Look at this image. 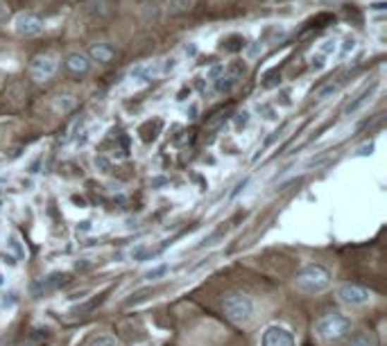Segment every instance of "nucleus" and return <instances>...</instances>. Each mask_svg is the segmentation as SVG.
<instances>
[{
  "label": "nucleus",
  "instance_id": "f257e3e1",
  "mask_svg": "<svg viewBox=\"0 0 387 346\" xmlns=\"http://www.w3.org/2000/svg\"><path fill=\"white\" fill-rule=\"evenodd\" d=\"M351 328H353L351 317L342 315V312H328V315L319 317L315 321V335L324 344L344 342L351 335Z\"/></svg>",
  "mask_w": 387,
  "mask_h": 346
},
{
  "label": "nucleus",
  "instance_id": "f03ea898",
  "mask_svg": "<svg viewBox=\"0 0 387 346\" xmlns=\"http://www.w3.org/2000/svg\"><path fill=\"white\" fill-rule=\"evenodd\" d=\"M331 272L319 263H310L301 267L295 276V290L301 295H321L331 285Z\"/></svg>",
  "mask_w": 387,
  "mask_h": 346
},
{
  "label": "nucleus",
  "instance_id": "7ed1b4c3",
  "mask_svg": "<svg viewBox=\"0 0 387 346\" xmlns=\"http://www.w3.org/2000/svg\"><path fill=\"white\" fill-rule=\"evenodd\" d=\"M222 310H224V315H227V319H231L233 323H238V326H247V323L254 319L256 306L247 295L235 292V295L224 297Z\"/></svg>",
  "mask_w": 387,
  "mask_h": 346
},
{
  "label": "nucleus",
  "instance_id": "20e7f679",
  "mask_svg": "<svg viewBox=\"0 0 387 346\" xmlns=\"http://www.w3.org/2000/svg\"><path fill=\"white\" fill-rule=\"evenodd\" d=\"M59 61L61 59H59L57 52H39V55L32 57V61H30V75H32V80H37V82L50 80L52 75L57 73Z\"/></svg>",
  "mask_w": 387,
  "mask_h": 346
},
{
  "label": "nucleus",
  "instance_id": "39448f33",
  "mask_svg": "<svg viewBox=\"0 0 387 346\" xmlns=\"http://www.w3.org/2000/svg\"><path fill=\"white\" fill-rule=\"evenodd\" d=\"M338 301L349 308H362L371 304V292L356 283H344L338 288Z\"/></svg>",
  "mask_w": 387,
  "mask_h": 346
},
{
  "label": "nucleus",
  "instance_id": "423d86ee",
  "mask_svg": "<svg viewBox=\"0 0 387 346\" xmlns=\"http://www.w3.org/2000/svg\"><path fill=\"white\" fill-rule=\"evenodd\" d=\"M43 27H46V23H43V18L35 12H20L12 20V30L18 37H37L43 32Z\"/></svg>",
  "mask_w": 387,
  "mask_h": 346
},
{
  "label": "nucleus",
  "instance_id": "0eeeda50",
  "mask_svg": "<svg viewBox=\"0 0 387 346\" xmlns=\"http://www.w3.org/2000/svg\"><path fill=\"white\" fill-rule=\"evenodd\" d=\"M261 346H297V340L283 323H270L261 333Z\"/></svg>",
  "mask_w": 387,
  "mask_h": 346
},
{
  "label": "nucleus",
  "instance_id": "6e6552de",
  "mask_svg": "<svg viewBox=\"0 0 387 346\" xmlns=\"http://www.w3.org/2000/svg\"><path fill=\"white\" fill-rule=\"evenodd\" d=\"M91 59L89 55H84V52H70L66 57V70L73 73V75H86L91 73Z\"/></svg>",
  "mask_w": 387,
  "mask_h": 346
},
{
  "label": "nucleus",
  "instance_id": "1a4fd4ad",
  "mask_svg": "<svg viewBox=\"0 0 387 346\" xmlns=\"http://www.w3.org/2000/svg\"><path fill=\"white\" fill-rule=\"evenodd\" d=\"M116 57V48L111 46V43H91L89 48V59L91 61H98V63H111Z\"/></svg>",
  "mask_w": 387,
  "mask_h": 346
},
{
  "label": "nucleus",
  "instance_id": "9d476101",
  "mask_svg": "<svg viewBox=\"0 0 387 346\" xmlns=\"http://www.w3.org/2000/svg\"><path fill=\"white\" fill-rule=\"evenodd\" d=\"M376 91H379V82H374L371 86H367V89H364L358 97H353V100H351L347 106H344V116H353V113H358V111L362 109V106L371 100Z\"/></svg>",
  "mask_w": 387,
  "mask_h": 346
},
{
  "label": "nucleus",
  "instance_id": "9b49d317",
  "mask_svg": "<svg viewBox=\"0 0 387 346\" xmlns=\"http://www.w3.org/2000/svg\"><path fill=\"white\" fill-rule=\"evenodd\" d=\"M159 73H161L159 61H152V63L147 61V63H138V66L132 68V78L134 80H152Z\"/></svg>",
  "mask_w": 387,
  "mask_h": 346
},
{
  "label": "nucleus",
  "instance_id": "f8f14e48",
  "mask_svg": "<svg viewBox=\"0 0 387 346\" xmlns=\"http://www.w3.org/2000/svg\"><path fill=\"white\" fill-rule=\"evenodd\" d=\"M52 104H55V109L59 111V113H68V111H73L75 109V104H78V97L75 95H70V93H59V95H55V100H52Z\"/></svg>",
  "mask_w": 387,
  "mask_h": 346
},
{
  "label": "nucleus",
  "instance_id": "ddd939ff",
  "mask_svg": "<svg viewBox=\"0 0 387 346\" xmlns=\"http://www.w3.org/2000/svg\"><path fill=\"white\" fill-rule=\"evenodd\" d=\"M376 335L371 330H360L349 340V346H376Z\"/></svg>",
  "mask_w": 387,
  "mask_h": 346
},
{
  "label": "nucleus",
  "instance_id": "4468645a",
  "mask_svg": "<svg viewBox=\"0 0 387 346\" xmlns=\"http://www.w3.org/2000/svg\"><path fill=\"white\" fill-rule=\"evenodd\" d=\"M235 82H238V75H220L218 80H215V91L218 93H229Z\"/></svg>",
  "mask_w": 387,
  "mask_h": 346
},
{
  "label": "nucleus",
  "instance_id": "2eb2a0df",
  "mask_svg": "<svg viewBox=\"0 0 387 346\" xmlns=\"http://www.w3.org/2000/svg\"><path fill=\"white\" fill-rule=\"evenodd\" d=\"M86 346H121L113 335H93V338L86 342Z\"/></svg>",
  "mask_w": 387,
  "mask_h": 346
},
{
  "label": "nucleus",
  "instance_id": "dca6fc26",
  "mask_svg": "<svg viewBox=\"0 0 387 346\" xmlns=\"http://www.w3.org/2000/svg\"><path fill=\"white\" fill-rule=\"evenodd\" d=\"M63 278H66V274H50L48 278H43V280H41L39 288H43V290H50V288H55V285L63 283Z\"/></svg>",
  "mask_w": 387,
  "mask_h": 346
},
{
  "label": "nucleus",
  "instance_id": "f3484780",
  "mask_svg": "<svg viewBox=\"0 0 387 346\" xmlns=\"http://www.w3.org/2000/svg\"><path fill=\"white\" fill-rule=\"evenodd\" d=\"M338 91H340V84L331 82V84H326V86H324V89H319L315 97H317V100H326L328 95H336Z\"/></svg>",
  "mask_w": 387,
  "mask_h": 346
},
{
  "label": "nucleus",
  "instance_id": "a211bd4d",
  "mask_svg": "<svg viewBox=\"0 0 387 346\" xmlns=\"http://www.w3.org/2000/svg\"><path fill=\"white\" fill-rule=\"evenodd\" d=\"M353 48H356V39L353 37H347L342 43V50H340V57H349V52H353Z\"/></svg>",
  "mask_w": 387,
  "mask_h": 346
},
{
  "label": "nucleus",
  "instance_id": "6ab92c4d",
  "mask_svg": "<svg viewBox=\"0 0 387 346\" xmlns=\"http://www.w3.org/2000/svg\"><path fill=\"white\" fill-rule=\"evenodd\" d=\"M324 63H326V55H321V52L313 57V68H315V70H321V68H324Z\"/></svg>",
  "mask_w": 387,
  "mask_h": 346
},
{
  "label": "nucleus",
  "instance_id": "aec40b11",
  "mask_svg": "<svg viewBox=\"0 0 387 346\" xmlns=\"http://www.w3.org/2000/svg\"><path fill=\"white\" fill-rule=\"evenodd\" d=\"M333 50H336V41H333V39L324 41V46L319 48V52H321V55H331Z\"/></svg>",
  "mask_w": 387,
  "mask_h": 346
},
{
  "label": "nucleus",
  "instance_id": "412c9836",
  "mask_svg": "<svg viewBox=\"0 0 387 346\" xmlns=\"http://www.w3.org/2000/svg\"><path fill=\"white\" fill-rule=\"evenodd\" d=\"M95 166L102 168L100 172H109V161H106L104 156H98V159H95Z\"/></svg>",
  "mask_w": 387,
  "mask_h": 346
},
{
  "label": "nucleus",
  "instance_id": "4be33fe9",
  "mask_svg": "<svg viewBox=\"0 0 387 346\" xmlns=\"http://www.w3.org/2000/svg\"><path fill=\"white\" fill-rule=\"evenodd\" d=\"M247 121H250V113H238V121H235V127H238V129H242L245 125H247Z\"/></svg>",
  "mask_w": 387,
  "mask_h": 346
},
{
  "label": "nucleus",
  "instance_id": "5701e85b",
  "mask_svg": "<svg viewBox=\"0 0 387 346\" xmlns=\"http://www.w3.org/2000/svg\"><path fill=\"white\" fill-rule=\"evenodd\" d=\"M175 66H177V59H166V63L161 66V73H170Z\"/></svg>",
  "mask_w": 387,
  "mask_h": 346
},
{
  "label": "nucleus",
  "instance_id": "b1692460",
  "mask_svg": "<svg viewBox=\"0 0 387 346\" xmlns=\"http://www.w3.org/2000/svg\"><path fill=\"white\" fill-rule=\"evenodd\" d=\"M7 16H9V9H7V5L3 3V0H0V23H5Z\"/></svg>",
  "mask_w": 387,
  "mask_h": 346
},
{
  "label": "nucleus",
  "instance_id": "393cba45",
  "mask_svg": "<svg viewBox=\"0 0 387 346\" xmlns=\"http://www.w3.org/2000/svg\"><path fill=\"white\" fill-rule=\"evenodd\" d=\"M261 111L265 113L267 121H274V118H276V111L272 109V106H261Z\"/></svg>",
  "mask_w": 387,
  "mask_h": 346
},
{
  "label": "nucleus",
  "instance_id": "a878e982",
  "mask_svg": "<svg viewBox=\"0 0 387 346\" xmlns=\"http://www.w3.org/2000/svg\"><path fill=\"white\" fill-rule=\"evenodd\" d=\"M168 272V267L164 265V267H159V269H152V272L147 274V278H156V276H164Z\"/></svg>",
  "mask_w": 387,
  "mask_h": 346
},
{
  "label": "nucleus",
  "instance_id": "bb28decb",
  "mask_svg": "<svg viewBox=\"0 0 387 346\" xmlns=\"http://www.w3.org/2000/svg\"><path fill=\"white\" fill-rule=\"evenodd\" d=\"M222 70H224L222 66H215V68H211V73H209V78H211V80H218V78H220V75H222Z\"/></svg>",
  "mask_w": 387,
  "mask_h": 346
},
{
  "label": "nucleus",
  "instance_id": "cd10ccee",
  "mask_svg": "<svg viewBox=\"0 0 387 346\" xmlns=\"http://www.w3.org/2000/svg\"><path fill=\"white\" fill-rule=\"evenodd\" d=\"M247 183H250V179H242V181L238 183V186H235V190H233V197H235V194H238L240 190H245V186H247Z\"/></svg>",
  "mask_w": 387,
  "mask_h": 346
},
{
  "label": "nucleus",
  "instance_id": "c85d7f7f",
  "mask_svg": "<svg viewBox=\"0 0 387 346\" xmlns=\"http://www.w3.org/2000/svg\"><path fill=\"white\" fill-rule=\"evenodd\" d=\"M78 229H82V231H89V229H91V222H80Z\"/></svg>",
  "mask_w": 387,
  "mask_h": 346
},
{
  "label": "nucleus",
  "instance_id": "c756f323",
  "mask_svg": "<svg viewBox=\"0 0 387 346\" xmlns=\"http://www.w3.org/2000/svg\"><path fill=\"white\" fill-rule=\"evenodd\" d=\"M190 118H197V104H190Z\"/></svg>",
  "mask_w": 387,
  "mask_h": 346
},
{
  "label": "nucleus",
  "instance_id": "7c9ffc66",
  "mask_svg": "<svg viewBox=\"0 0 387 346\" xmlns=\"http://www.w3.org/2000/svg\"><path fill=\"white\" fill-rule=\"evenodd\" d=\"M195 52H197V48H195V46H190V48L186 46V55H195Z\"/></svg>",
  "mask_w": 387,
  "mask_h": 346
},
{
  "label": "nucleus",
  "instance_id": "2f4dec72",
  "mask_svg": "<svg viewBox=\"0 0 387 346\" xmlns=\"http://www.w3.org/2000/svg\"><path fill=\"white\" fill-rule=\"evenodd\" d=\"M141 346H152V344H141Z\"/></svg>",
  "mask_w": 387,
  "mask_h": 346
},
{
  "label": "nucleus",
  "instance_id": "473e14b6",
  "mask_svg": "<svg viewBox=\"0 0 387 346\" xmlns=\"http://www.w3.org/2000/svg\"><path fill=\"white\" fill-rule=\"evenodd\" d=\"M0 206H3V199H0Z\"/></svg>",
  "mask_w": 387,
  "mask_h": 346
}]
</instances>
